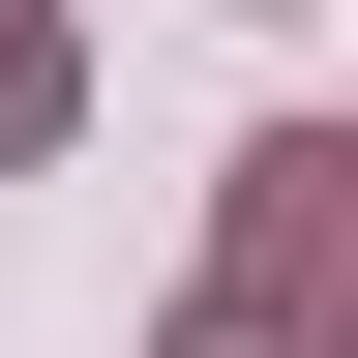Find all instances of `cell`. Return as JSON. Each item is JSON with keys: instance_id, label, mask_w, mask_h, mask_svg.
<instances>
[{"instance_id": "cell-1", "label": "cell", "mask_w": 358, "mask_h": 358, "mask_svg": "<svg viewBox=\"0 0 358 358\" xmlns=\"http://www.w3.org/2000/svg\"><path fill=\"white\" fill-rule=\"evenodd\" d=\"M329 239H358V150L268 120V150H239V299H329Z\"/></svg>"}, {"instance_id": "cell-2", "label": "cell", "mask_w": 358, "mask_h": 358, "mask_svg": "<svg viewBox=\"0 0 358 358\" xmlns=\"http://www.w3.org/2000/svg\"><path fill=\"white\" fill-rule=\"evenodd\" d=\"M0 120H60V0H0Z\"/></svg>"}]
</instances>
